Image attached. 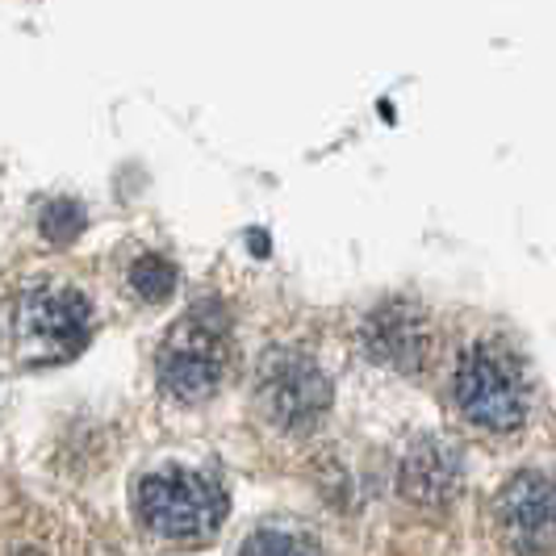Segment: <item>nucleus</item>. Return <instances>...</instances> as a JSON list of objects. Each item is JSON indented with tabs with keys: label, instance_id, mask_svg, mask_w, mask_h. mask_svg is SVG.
<instances>
[{
	"label": "nucleus",
	"instance_id": "20e7f679",
	"mask_svg": "<svg viewBox=\"0 0 556 556\" xmlns=\"http://www.w3.org/2000/svg\"><path fill=\"white\" fill-rule=\"evenodd\" d=\"M255 402L280 431H309L331 410V381L302 348H273L255 368Z\"/></svg>",
	"mask_w": 556,
	"mask_h": 556
},
{
	"label": "nucleus",
	"instance_id": "6e6552de",
	"mask_svg": "<svg viewBox=\"0 0 556 556\" xmlns=\"http://www.w3.org/2000/svg\"><path fill=\"white\" fill-rule=\"evenodd\" d=\"M460 452L440 435H418L397 465V490L415 506H447L460 494Z\"/></svg>",
	"mask_w": 556,
	"mask_h": 556
},
{
	"label": "nucleus",
	"instance_id": "9b49d317",
	"mask_svg": "<svg viewBox=\"0 0 556 556\" xmlns=\"http://www.w3.org/2000/svg\"><path fill=\"white\" fill-rule=\"evenodd\" d=\"M84 205L80 201H72V197H55V201H47L42 205V218H38V226H42V235H47V243H76L84 230Z\"/></svg>",
	"mask_w": 556,
	"mask_h": 556
},
{
	"label": "nucleus",
	"instance_id": "9d476101",
	"mask_svg": "<svg viewBox=\"0 0 556 556\" xmlns=\"http://www.w3.org/2000/svg\"><path fill=\"white\" fill-rule=\"evenodd\" d=\"M130 289L139 293L142 302H164L176 293V268L164 255H139L130 264Z\"/></svg>",
	"mask_w": 556,
	"mask_h": 556
},
{
	"label": "nucleus",
	"instance_id": "423d86ee",
	"mask_svg": "<svg viewBox=\"0 0 556 556\" xmlns=\"http://www.w3.org/2000/svg\"><path fill=\"white\" fill-rule=\"evenodd\" d=\"M494 519L515 556L544 553L556 540V485L540 473H515L494 502Z\"/></svg>",
	"mask_w": 556,
	"mask_h": 556
},
{
	"label": "nucleus",
	"instance_id": "f8f14e48",
	"mask_svg": "<svg viewBox=\"0 0 556 556\" xmlns=\"http://www.w3.org/2000/svg\"><path fill=\"white\" fill-rule=\"evenodd\" d=\"M17 556H38V553H17Z\"/></svg>",
	"mask_w": 556,
	"mask_h": 556
},
{
	"label": "nucleus",
	"instance_id": "7ed1b4c3",
	"mask_svg": "<svg viewBox=\"0 0 556 556\" xmlns=\"http://www.w3.org/2000/svg\"><path fill=\"white\" fill-rule=\"evenodd\" d=\"M452 397H456V410L473 427L494 431V435L519 431L531 410V390L519 361L490 339L473 343L460 356V368L452 377Z\"/></svg>",
	"mask_w": 556,
	"mask_h": 556
},
{
	"label": "nucleus",
	"instance_id": "1a4fd4ad",
	"mask_svg": "<svg viewBox=\"0 0 556 556\" xmlns=\"http://www.w3.org/2000/svg\"><path fill=\"white\" fill-rule=\"evenodd\" d=\"M239 556H323V548L309 540L306 531L273 523V528L251 531L248 540H243V548H239Z\"/></svg>",
	"mask_w": 556,
	"mask_h": 556
},
{
	"label": "nucleus",
	"instance_id": "39448f33",
	"mask_svg": "<svg viewBox=\"0 0 556 556\" xmlns=\"http://www.w3.org/2000/svg\"><path fill=\"white\" fill-rule=\"evenodd\" d=\"M17 339L34 361H72L92 339V306L76 289L38 285L17 302Z\"/></svg>",
	"mask_w": 556,
	"mask_h": 556
},
{
	"label": "nucleus",
	"instance_id": "f03ea898",
	"mask_svg": "<svg viewBox=\"0 0 556 556\" xmlns=\"http://www.w3.org/2000/svg\"><path fill=\"white\" fill-rule=\"evenodd\" d=\"M230 361H235L230 314L223 302H201L164 334L155 352V377L167 397L205 402L223 390Z\"/></svg>",
	"mask_w": 556,
	"mask_h": 556
},
{
	"label": "nucleus",
	"instance_id": "f257e3e1",
	"mask_svg": "<svg viewBox=\"0 0 556 556\" xmlns=\"http://www.w3.org/2000/svg\"><path fill=\"white\" fill-rule=\"evenodd\" d=\"M226 485L205 469L164 465L139 477L135 485V515L155 540L164 544H201L226 519Z\"/></svg>",
	"mask_w": 556,
	"mask_h": 556
},
{
	"label": "nucleus",
	"instance_id": "0eeeda50",
	"mask_svg": "<svg viewBox=\"0 0 556 556\" xmlns=\"http://www.w3.org/2000/svg\"><path fill=\"white\" fill-rule=\"evenodd\" d=\"M364 348H368L372 361H381L393 372H406V377L422 372V364L431 356V318H427V309L406 302V298L381 302L364 323Z\"/></svg>",
	"mask_w": 556,
	"mask_h": 556
}]
</instances>
